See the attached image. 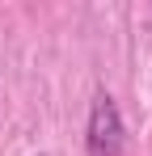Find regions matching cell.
Listing matches in <instances>:
<instances>
[{
	"label": "cell",
	"instance_id": "1",
	"mask_svg": "<svg viewBox=\"0 0 152 156\" xmlns=\"http://www.w3.org/2000/svg\"><path fill=\"white\" fill-rule=\"evenodd\" d=\"M89 156H123V118L106 93L89 110Z\"/></svg>",
	"mask_w": 152,
	"mask_h": 156
}]
</instances>
